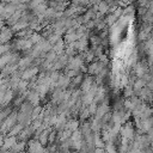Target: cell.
I'll return each mask as SVG.
<instances>
[{
    "label": "cell",
    "instance_id": "cell-1",
    "mask_svg": "<svg viewBox=\"0 0 153 153\" xmlns=\"http://www.w3.org/2000/svg\"><path fill=\"white\" fill-rule=\"evenodd\" d=\"M38 67L37 66H30L29 68H26V69H24V71H22V73H20V79H23V80H29L30 78H32V76H35V75H37L38 74Z\"/></svg>",
    "mask_w": 153,
    "mask_h": 153
},
{
    "label": "cell",
    "instance_id": "cell-2",
    "mask_svg": "<svg viewBox=\"0 0 153 153\" xmlns=\"http://www.w3.org/2000/svg\"><path fill=\"white\" fill-rule=\"evenodd\" d=\"M93 82H94V76H93V75H86V76H84V78H82V81H81L80 85H79V86H80V90H81L82 92L88 91Z\"/></svg>",
    "mask_w": 153,
    "mask_h": 153
},
{
    "label": "cell",
    "instance_id": "cell-3",
    "mask_svg": "<svg viewBox=\"0 0 153 153\" xmlns=\"http://www.w3.org/2000/svg\"><path fill=\"white\" fill-rule=\"evenodd\" d=\"M69 84H71V78H68L66 74L61 73L60 76H59V79H57V81H56V87L62 88V90H66Z\"/></svg>",
    "mask_w": 153,
    "mask_h": 153
},
{
    "label": "cell",
    "instance_id": "cell-4",
    "mask_svg": "<svg viewBox=\"0 0 153 153\" xmlns=\"http://www.w3.org/2000/svg\"><path fill=\"white\" fill-rule=\"evenodd\" d=\"M16 142H17V137H16V136L5 135V136H4V145H2V147H5L6 149H10Z\"/></svg>",
    "mask_w": 153,
    "mask_h": 153
},
{
    "label": "cell",
    "instance_id": "cell-5",
    "mask_svg": "<svg viewBox=\"0 0 153 153\" xmlns=\"http://www.w3.org/2000/svg\"><path fill=\"white\" fill-rule=\"evenodd\" d=\"M23 128H24V127H23V124H22V123L16 122V123L11 127V129L7 131V135H8V136H16V135H17V134L23 129Z\"/></svg>",
    "mask_w": 153,
    "mask_h": 153
},
{
    "label": "cell",
    "instance_id": "cell-6",
    "mask_svg": "<svg viewBox=\"0 0 153 153\" xmlns=\"http://www.w3.org/2000/svg\"><path fill=\"white\" fill-rule=\"evenodd\" d=\"M38 44L41 45V49H42L43 53H48L49 50H51V47H53V45L48 42L47 38H42V39L38 42Z\"/></svg>",
    "mask_w": 153,
    "mask_h": 153
},
{
    "label": "cell",
    "instance_id": "cell-7",
    "mask_svg": "<svg viewBox=\"0 0 153 153\" xmlns=\"http://www.w3.org/2000/svg\"><path fill=\"white\" fill-rule=\"evenodd\" d=\"M110 10V6L105 2V1H100V2H98L97 4V11L99 12V13H102V14H105L108 11Z\"/></svg>",
    "mask_w": 153,
    "mask_h": 153
},
{
    "label": "cell",
    "instance_id": "cell-8",
    "mask_svg": "<svg viewBox=\"0 0 153 153\" xmlns=\"http://www.w3.org/2000/svg\"><path fill=\"white\" fill-rule=\"evenodd\" d=\"M56 53L55 51H53V50H49L48 53H45V55H44V61H47V62H54L55 61V59H56Z\"/></svg>",
    "mask_w": 153,
    "mask_h": 153
},
{
    "label": "cell",
    "instance_id": "cell-9",
    "mask_svg": "<svg viewBox=\"0 0 153 153\" xmlns=\"http://www.w3.org/2000/svg\"><path fill=\"white\" fill-rule=\"evenodd\" d=\"M71 140H72V141H79V140H82V135H81V133H80V130H79V129H76V130L72 131Z\"/></svg>",
    "mask_w": 153,
    "mask_h": 153
},
{
    "label": "cell",
    "instance_id": "cell-10",
    "mask_svg": "<svg viewBox=\"0 0 153 153\" xmlns=\"http://www.w3.org/2000/svg\"><path fill=\"white\" fill-rule=\"evenodd\" d=\"M42 38H43V37L41 36V33L33 32V33H32V35L30 36V38H29V39H30V41H31V42H32L33 44H36V43H38V42H39V41H41Z\"/></svg>",
    "mask_w": 153,
    "mask_h": 153
},
{
    "label": "cell",
    "instance_id": "cell-11",
    "mask_svg": "<svg viewBox=\"0 0 153 153\" xmlns=\"http://www.w3.org/2000/svg\"><path fill=\"white\" fill-rule=\"evenodd\" d=\"M97 106H98V104H97L96 102H93V100L87 105V110H88V112H90L91 116L94 115V112H96V110H97Z\"/></svg>",
    "mask_w": 153,
    "mask_h": 153
},
{
    "label": "cell",
    "instance_id": "cell-12",
    "mask_svg": "<svg viewBox=\"0 0 153 153\" xmlns=\"http://www.w3.org/2000/svg\"><path fill=\"white\" fill-rule=\"evenodd\" d=\"M60 72L59 71H51V73L49 74V78H50V80H51V82H56L57 81V79H59V76H60Z\"/></svg>",
    "mask_w": 153,
    "mask_h": 153
},
{
    "label": "cell",
    "instance_id": "cell-13",
    "mask_svg": "<svg viewBox=\"0 0 153 153\" xmlns=\"http://www.w3.org/2000/svg\"><path fill=\"white\" fill-rule=\"evenodd\" d=\"M104 152H105V149H104V148L94 147V149H93V152H92V153H104Z\"/></svg>",
    "mask_w": 153,
    "mask_h": 153
}]
</instances>
